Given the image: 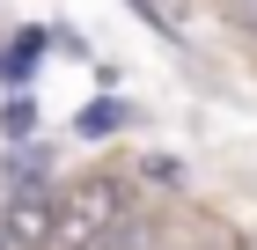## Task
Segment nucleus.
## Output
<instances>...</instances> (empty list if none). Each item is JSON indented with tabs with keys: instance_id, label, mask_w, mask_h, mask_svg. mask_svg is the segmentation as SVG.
Returning <instances> with one entry per match:
<instances>
[{
	"instance_id": "obj_6",
	"label": "nucleus",
	"mask_w": 257,
	"mask_h": 250,
	"mask_svg": "<svg viewBox=\"0 0 257 250\" xmlns=\"http://www.w3.org/2000/svg\"><path fill=\"white\" fill-rule=\"evenodd\" d=\"M242 15H250V22H257V0H242Z\"/></svg>"
},
{
	"instance_id": "obj_3",
	"label": "nucleus",
	"mask_w": 257,
	"mask_h": 250,
	"mask_svg": "<svg viewBox=\"0 0 257 250\" xmlns=\"http://www.w3.org/2000/svg\"><path fill=\"white\" fill-rule=\"evenodd\" d=\"M37 52H44V37H37V30H30V37H15V44H8V59H0V74H8V81H30Z\"/></svg>"
},
{
	"instance_id": "obj_5",
	"label": "nucleus",
	"mask_w": 257,
	"mask_h": 250,
	"mask_svg": "<svg viewBox=\"0 0 257 250\" xmlns=\"http://www.w3.org/2000/svg\"><path fill=\"white\" fill-rule=\"evenodd\" d=\"M0 125H8V133L22 140V133H30V125H37V111H30V103H8V118H0Z\"/></svg>"
},
{
	"instance_id": "obj_1",
	"label": "nucleus",
	"mask_w": 257,
	"mask_h": 250,
	"mask_svg": "<svg viewBox=\"0 0 257 250\" xmlns=\"http://www.w3.org/2000/svg\"><path fill=\"white\" fill-rule=\"evenodd\" d=\"M118 221H125V184L118 177H81V184L52 192V243L44 250H96Z\"/></svg>"
},
{
	"instance_id": "obj_4",
	"label": "nucleus",
	"mask_w": 257,
	"mask_h": 250,
	"mask_svg": "<svg viewBox=\"0 0 257 250\" xmlns=\"http://www.w3.org/2000/svg\"><path fill=\"white\" fill-rule=\"evenodd\" d=\"M118 125H125V111H118V103H88V111H81V133H88V140L118 133Z\"/></svg>"
},
{
	"instance_id": "obj_7",
	"label": "nucleus",
	"mask_w": 257,
	"mask_h": 250,
	"mask_svg": "<svg viewBox=\"0 0 257 250\" xmlns=\"http://www.w3.org/2000/svg\"><path fill=\"white\" fill-rule=\"evenodd\" d=\"M0 250H8V235H0Z\"/></svg>"
},
{
	"instance_id": "obj_2",
	"label": "nucleus",
	"mask_w": 257,
	"mask_h": 250,
	"mask_svg": "<svg viewBox=\"0 0 257 250\" xmlns=\"http://www.w3.org/2000/svg\"><path fill=\"white\" fill-rule=\"evenodd\" d=\"M0 235L44 250V243H52V192H30V184H22V192L8 199V213H0Z\"/></svg>"
}]
</instances>
